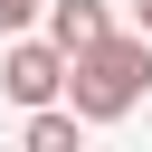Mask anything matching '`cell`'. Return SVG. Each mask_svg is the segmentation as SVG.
<instances>
[{
    "instance_id": "cell-1",
    "label": "cell",
    "mask_w": 152,
    "mask_h": 152,
    "mask_svg": "<svg viewBox=\"0 0 152 152\" xmlns=\"http://www.w3.org/2000/svg\"><path fill=\"white\" fill-rule=\"evenodd\" d=\"M142 86H152V38L133 28V38H95V48H76L66 57V104L86 114V124H124L133 104H142Z\"/></svg>"
},
{
    "instance_id": "cell-2",
    "label": "cell",
    "mask_w": 152,
    "mask_h": 152,
    "mask_svg": "<svg viewBox=\"0 0 152 152\" xmlns=\"http://www.w3.org/2000/svg\"><path fill=\"white\" fill-rule=\"evenodd\" d=\"M0 86H10V104H57V95H66V48H57V38H10Z\"/></svg>"
},
{
    "instance_id": "cell-3",
    "label": "cell",
    "mask_w": 152,
    "mask_h": 152,
    "mask_svg": "<svg viewBox=\"0 0 152 152\" xmlns=\"http://www.w3.org/2000/svg\"><path fill=\"white\" fill-rule=\"evenodd\" d=\"M104 28H114V19H104V0H48V38H57L66 57H76V48H95Z\"/></svg>"
},
{
    "instance_id": "cell-4",
    "label": "cell",
    "mask_w": 152,
    "mask_h": 152,
    "mask_svg": "<svg viewBox=\"0 0 152 152\" xmlns=\"http://www.w3.org/2000/svg\"><path fill=\"white\" fill-rule=\"evenodd\" d=\"M76 124H86V114H57V104H28V152H76Z\"/></svg>"
},
{
    "instance_id": "cell-5",
    "label": "cell",
    "mask_w": 152,
    "mask_h": 152,
    "mask_svg": "<svg viewBox=\"0 0 152 152\" xmlns=\"http://www.w3.org/2000/svg\"><path fill=\"white\" fill-rule=\"evenodd\" d=\"M38 10H48V0H0V38H19V28L38 19Z\"/></svg>"
},
{
    "instance_id": "cell-6",
    "label": "cell",
    "mask_w": 152,
    "mask_h": 152,
    "mask_svg": "<svg viewBox=\"0 0 152 152\" xmlns=\"http://www.w3.org/2000/svg\"><path fill=\"white\" fill-rule=\"evenodd\" d=\"M133 28H142V38H152V0H133Z\"/></svg>"
}]
</instances>
